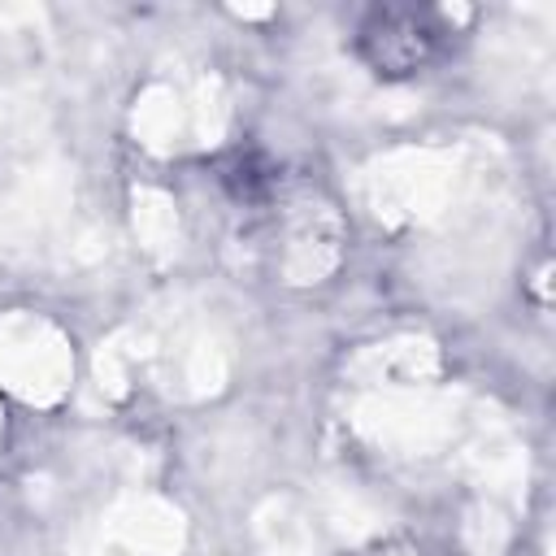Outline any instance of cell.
<instances>
[{
	"label": "cell",
	"instance_id": "obj_1",
	"mask_svg": "<svg viewBox=\"0 0 556 556\" xmlns=\"http://www.w3.org/2000/svg\"><path fill=\"white\" fill-rule=\"evenodd\" d=\"M447 22L434 9H374L361 26V56L387 74V78H404L426 70L434 56H443L447 48Z\"/></svg>",
	"mask_w": 556,
	"mask_h": 556
}]
</instances>
